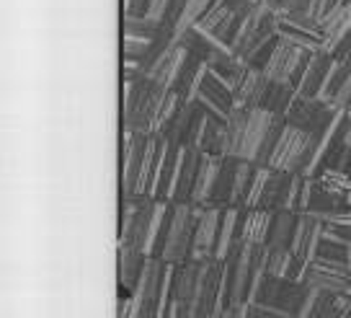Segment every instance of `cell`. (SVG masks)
Here are the masks:
<instances>
[{
	"label": "cell",
	"mask_w": 351,
	"mask_h": 318,
	"mask_svg": "<svg viewBox=\"0 0 351 318\" xmlns=\"http://www.w3.org/2000/svg\"><path fill=\"white\" fill-rule=\"evenodd\" d=\"M285 117L271 111L235 106L228 117V158H241L256 166H269L276 140L285 130Z\"/></svg>",
	"instance_id": "6da1fadb"
},
{
	"label": "cell",
	"mask_w": 351,
	"mask_h": 318,
	"mask_svg": "<svg viewBox=\"0 0 351 318\" xmlns=\"http://www.w3.org/2000/svg\"><path fill=\"white\" fill-rule=\"evenodd\" d=\"M168 96L147 78H124L121 86V132L155 135L160 104Z\"/></svg>",
	"instance_id": "7a4b0ae2"
},
{
	"label": "cell",
	"mask_w": 351,
	"mask_h": 318,
	"mask_svg": "<svg viewBox=\"0 0 351 318\" xmlns=\"http://www.w3.org/2000/svg\"><path fill=\"white\" fill-rule=\"evenodd\" d=\"M202 207L197 205H171V215L165 223L163 241L158 249V256L165 264H184L191 256V241L197 231V220Z\"/></svg>",
	"instance_id": "3957f363"
},
{
	"label": "cell",
	"mask_w": 351,
	"mask_h": 318,
	"mask_svg": "<svg viewBox=\"0 0 351 318\" xmlns=\"http://www.w3.org/2000/svg\"><path fill=\"white\" fill-rule=\"evenodd\" d=\"M320 135L297 130L292 124H285V130L276 140V148L269 158V168L274 171H287V174H302L305 176L307 166L315 155Z\"/></svg>",
	"instance_id": "277c9868"
},
{
	"label": "cell",
	"mask_w": 351,
	"mask_h": 318,
	"mask_svg": "<svg viewBox=\"0 0 351 318\" xmlns=\"http://www.w3.org/2000/svg\"><path fill=\"white\" fill-rule=\"evenodd\" d=\"M323 231L326 223L313 215V212H300L295 225V238H292V272L289 280L302 282L307 266L318 259L320 243H323Z\"/></svg>",
	"instance_id": "5b68a950"
},
{
	"label": "cell",
	"mask_w": 351,
	"mask_h": 318,
	"mask_svg": "<svg viewBox=\"0 0 351 318\" xmlns=\"http://www.w3.org/2000/svg\"><path fill=\"white\" fill-rule=\"evenodd\" d=\"M256 3H258V0H215L212 8L204 13V19L197 23V29L212 34L217 42L230 47L238 29L243 26L245 16L253 11Z\"/></svg>",
	"instance_id": "8992f818"
},
{
	"label": "cell",
	"mask_w": 351,
	"mask_h": 318,
	"mask_svg": "<svg viewBox=\"0 0 351 318\" xmlns=\"http://www.w3.org/2000/svg\"><path fill=\"white\" fill-rule=\"evenodd\" d=\"M307 295H310V287L305 282H297L289 277H266L256 303L271 308L285 318H297L305 306Z\"/></svg>",
	"instance_id": "52a82bcc"
},
{
	"label": "cell",
	"mask_w": 351,
	"mask_h": 318,
	"mask_svg": "<svg viewBox=\"0 0 351 318\" xmlns=\"http://www.w3.org/2000/svg\"><path fill=\"white\" fill-rule=\"evenodd\" d=\"M302 282L307 287H315V290H326V293H333V295L351 297V266L346 262H339V259L318 256L315 262L307 266Z\"/></svg>",
	"instance_id": "ba28073f"
},
{
	"label": "cell",
	"mask_w": 351,
	"mask_h": 318,
	"mask_svg": "<svg viewBox=\"0 0 351 318\" xmlns=\"http://www.w3.org/2000/svg\"><path fill=\"white\" fill-rule=\"evenodd\" d=\"M153 135H134V132H121V197H134L137 194V181L145 166V155L150 148Z\"/></svg>",
	"instance_id": "9c48e42d"
},
{
	"label": "cell",
	"mask_w": 351,
	"mask_h": 318,
	"mask_svg": "<svg viewBox=\"0 0 351 318\" xmlns=\"http://www.w3.org/2000/svg\"><path fill=\"white\" fill-rule=\"evenodd\" d=\"M339 111L330 106L328 101H320V99H302L297 96L295 104L289 106L287 111L285 122L292 124L297 130H305L313 132V135H323V132L330 127V122L336 120Z\"/></svg>",
	"instance_id": "30bf717a"
},
{
	"label": "cell",
	"mask_w": 351,
	"mask_h": 318,
	"mask_svg": "<svg viewBox=\"0 0 351 318\" xmlns=\"http://www.w3.org/2000/svg\"><path fill=\"white\" fill-rule=\"evenodd\" d=\"M307 55H310V52L300 49L297 44L279 39L261 73L266 76L269 83H292V86H295V80H297V76H300L302 65H305Z\"/></svg>",
	"instance_id": "8fae6325"
},
{
	"label": "cell",
	"mask_w": 351,
	"mask_h": 318,
	"mask_svg": "<svg viewBox=\"0 0 351 318\" xmlns=\"http://www.w3.org/2000/svg\"><path fill=\"white\" fill-rule=\"evenodd\" d=\"M165 266L168 264L160 256H147V264L143 269V277L134 287V300L140 303V313L143 318H158V306H160V295H163V280Z\"/></svg>",
	"instance_id": "7c38bea8"
},
{
	"label": "cell",
	"mask_w": 351,
	"mask_h": 318,
	"mask_svg": "<svg viewBox=\"0 0 351 318\" xmlns=\"http://www.w3.org/2000/svg\"><path fill=\"white\" fill-rule=\"evenodd\" d=\"M202 155L204 153L197 150V148H184V145H181L178 166H176L173 181H171V189H168L165 202H171V205H191V194H194V184H197Z\"/></svg>",
	"instance_id": "4fadbf2b"
},
{
	"label": "cell",
	"mask_w": 351,
	"mask_h": 318,
	"mask_svg": "<svg viewBox=\"0 0 351 318\" xmlns=\"http://www.w3.org/2000/svg\"><path fill=\"white\" fill-rule=\"evenodd\" d=\"M251 259L253 246L248 243H235L230 256L225 259L228 264V275H230V290H228V308L245 306L248 300V285H251Z\"/></svg>",
	"instance_id": "5bb4252c"
},
{
	"label": "cell",
	"mask_w": 351,
	"mask_h": 318,
	"mask_svg": "<svg viewBox=\"0 0 351 318\" xmlns=\"http://www.w3.org/2000/svg\"><path fill=\"white\" fill-rule=\"evenodd\" d=\"M222 225V207H202L197 220V231L191 241V262H212L217 251V236Z\"/></svg>",
	"instance_id": "9a60e30c"
},
{
	"label": "cell",
	"mask_w": 351,
	"mask_h": 318,
	"mask_svg": "<svg viewBox=\"0 0 351 318\" xmlns=\"http://www.w3.org/2000/svg\"><path fill=\"white\" fill-rule=\"evenodd\" d=\"M330 63H333V55L326 52V49L307 55L305 65H302V70H300V76L295 80L297 96H302V99H318L320 88H323L326 76H328Z\"/></svg>",
	"instance_id": "2e32d148"
},
{
	"label": "cell",
	"mask_w": 351,
	"mask_h": 318,
	"mask_svg": "<svg viewBox=\"0 0 351 318\" xmlns=\"http://www.w3.org/2000/svg\"><path fill=\"white\" fill-rule=\"evenodd\" d=\"M178 39H181V44L186 47L189 52H194V55H197L202 63H207L209 67H215V65H219V63H225V60L235 57L228 44L217 42L212 34L202 32V29H197V26L189 29V32H184Z\"/></svg>",
	"instance_id": "e0dca14e"
},
{
	"label": "cell",
	"mask_w": 351,
	"mask_h": 318,
	"mask_svg": "<svg viewBox=\"0 0 351 318\" xmlns=\"http://www.w3.org/2000/svg\"><path fill=\"white\" fill-rule=\"evenodd\" d=\"M351 316V297L333 295L326 290L310 287L305 306L297 318H349Z\"/></svg>",
	"instance_id": "ac0fdd59"
},
{
	"label": "cell",
	"mask_w": 351,
	"mask_h": 318,
	"mask_svg": "<svg viewBox=\"0 0 351 318\" xmlns=\"http://www.w3.org/2000/svg\"><path fill=\"white\" fill-rule=\"evenodd\" d=\"M197 101L209 111V114H215L219 120H228L230 111L235 109V93H232L230 88L225 86L212 70H207V76L202 80Z\"/></svg>",
	"instance_id": "d6986e66"
},
{
	"label": "cell",
	"mask_w": 351,
	"mask_h": 318,
	"mask_svg": "<svg viewBox=\"0 0 351 318\" xmlns=\"http://www.w3.org/2000/svg\"><path fill=\"white\" fill-rule=\"evenodd\" d=\"M145 264H147V256L140 249L127 246V243H117V280H119L121 295L134 293V287L143 277Z\"/></svg>",
	"instance_id": "ffe728a7"
},
{
	"label": "cell",
	"mask_w": 351,
	"mask_h": 318,
	"mask_svg": "<svg viewBox=\"0 0 351 318\" xmlns=\"http://www.w3.org/2000/svg\"><path fill=\"white\" fill-rule=\"evenodd\" d=\"M222 166H225V158H219V155H207V153L202 155L197 184H194V194H191V205L204 207L209 199H212V192H215L217 179H219V174H222Z\"/></svg>",
	"instance_id": "44dd1931"
},
{
	"label": "cell",
	"mask_w": 351,
	"mask_h": 318,
	"mask_svg": "<svg viewBox=\"0 0 351 318\" xmlns=\"http://www.w3.org/2000/svg\"><path fill=\"white\" fill-rule=\"evenodd\" d=\"M202 264L204 262H184L176 266L173 272V300L181 306H191L199 290V280H202Z\"/></svg>",
	"instance_id": "7402d4cb"
},
{
	"label": "cell",
	"mask_w": 351,
	"mask_h": 318,
	"mask_svg": "<svg viewBox=\"0 0 351 318\" xmlns=\"http://www.w3.org/2000/svg\"><path fill=\"white\" fill-rule=\"evenodd\" d=\"M292 176L287 171H274L266 179V187H263V194L258 199V207L256 209H266V212H279V209H287V197H289V187H292Z\"/></svg>",
	"instance_id": "603a6c76"
},
{
	"label": "cell",
	"mask_w": 351,
	"mask_h": 318,
	"mask_svg": "<svg viewBox=\"0 0 351 318\" xmlns=\"http://www.w3.org/2000/svg\"><path fill=\"white\" fill-rule=\"evenodd\" d=\"M243 207H225L222 209V225H219V236H217V251H215V259L217 262H225L230 251L235 249V243L241 241V223H243Z\"/></svg>",
	"instance_id": "cb8c5ba5"
},
{
	"label": "cell",
	"mask_w": 351,
	"mask_h": 318,
	"mask_svg": "<svg viewBox=\"0 0 351 318\" xmlns=\"http://www.w3.org/2000/svg\"><path fill=\"white\" fill-rule=\"evenodd\" d=\"M271 220L274 212H266V209H245L243 212L241 223V243L248 246H266L269 231H271Z\"/></svg>",
	"instance_id": "d4e9b609"
},
{
	"label": "cell",
	"mask_w": 351,
	"mask_h": 318,
	"mask_svg": "<svg viewBox=\"0 0 351 318\" xmlns=\"http://www.w3.org/2000/svg\"><path fill=\"white\" fill-rule=\"evenodd\" d=\"M297 215L300 212H292V209H279V212H274L271 231H269V238H266V249L269 251H292Z\"/></svg>",
	"instance_id": "484cf974"
},
{
	"label": "cell",
	"mask_w": 351,
	"mask_h": 318,
	"mask_svg": "<svg viewBox=\"0 0 351 318\" xmlns=\"http://www.w3.org/2000/svg\"><path fill=\"white\" fill-rule=\"evenodd\" d=\"M199 150L207 155L228 158V120H219V117L207 111V122H204V130H202Z\"/></svg>",
	"instance_id": "4316f807"
},
{
	"label": "cell",
	"mask_w": 351,
	"mask_h": 318,
	"mask_svg": "<svg viewBox=\"0 0 351 318\" xmlns=\"http://www.w3.org/2000/svg\"><path fill=\"white\" fill-rule=\"evenodd\" d=\"M266 88H269L266 76H263L261 70H253L251 67L245 80H243V86L235 93V106H241V109H256V106H261L263 96H266Z\"/></svg>",
	"instance_id": "83f0119b"
},
{
	"label": "cell",
	"mask_w": 351,
	"mask_h": 318,
	"mask_svg": "<svg viewBox=\"0 0 351 318\" xmlns=\"http://www.w3.org/2000/svg\"><path fill=\"white\" fill-rule=\"evenodd\" d=\"M197 109H199V101H184V104L178 106L176 117L171 120V124H168V127L160 132V137H163L165 143L178 145V148L184 145V137H186L189 124H191V120H194Z\"/></svg>",
	"instance_id": "f1b7e54d"
},
{
	"label": "cell",
	"mask_w": 351,
	"mask_h": 318,
	"mask_svg": "<svg viewBox=\"0 0 351 318\" xmlns=\"http://www.w3.org/2000/svg\"><path fill=\"white\" fill-rule=\"evenodd\" d=\"M253 171H256V163H248V161H241V158H235L230 207H243V205H245V197H248V187H251Z\"/></svg>",
	"instance_id": "f546056e"
},
{
	"label": "cell",
	"mask_w": 351,
	"mask_h": 318,
	"mask_svg": "<svg viewBox=\"0 0 351 318\" xmlns=\"http://www.w3.org/2000/svg\"><path fill=\"white\" fill-rule=\"evenodd\" d=\"M209 70H212L225 86L230 88L232 93H238V88L243 86V80H245V76H248L251 67L245 65L243 60H238V57H230V60H225V63H219V65L209 67Z\"/></svg>",
	"instance_id": "4dcf8cb0"
},
{
	"label": "cell",
	"mask_w": 351,
	"mask_h": 318,
	"mask_svg": "<svg viewBox=\"0 0 351 318\" xmlns=\"http://www.w3.org/2000/svg\"><path fill=\"white\" fill-rule=\"evenodd\" d=\"M158 150H160V135H153V137H150L147 155H145V166H143V171H140L137 194H134V197H147L150 184H153V176H155V163H158Z\"/></svg>",
	"instance_id": "1f68e13d"
},
{
	"label": "cell",
	"mask_w": 351,
	"mask_h": 318,
	"mask_svg": "<svg viewBox=\"0 0 351 318\" xmlns=\"http://www.w3.org/2000/svg\"><path fill=\"white\" fill-rule=\"evenodd\" d=\"M212 3H215V0H189L184 13H181V19L176 23V36H181L184 32L194 29V26L204 19V13L212 8Z\"/></svg>",
	"instance_id": "d6a6232c"
},
{
	"label": "cell",
	"mask_w": 351,
	"mask_h": 318,
	"mask_svg": "<svg viewBox=\"0 0 351 318\" xmlns=\"http://www.w3.org/2000/svg\"><path fill=\"white\" fill-rule=\"evenodd\" d=\"M271 174V168L269 166H256V171H253V179H251V187H248V197H245V205L243 209H256L258 207V199L263 194V187H266V179Z\"/></svg>",
	"instance_id": "836d02e7"
},
{
	"label": "cell",
	"mask_w": 351,
	"mask_h": 318,
	"mask_svg": "<svg viewBox=\"0 0 351 318\" xmlns=\"http://www.w3.org/2000/svg\"><path fill=\"white\" fill-rule=\"evenodd\" d=\"M184 104V99L176 93V91H171L168 96L163 99V104H160V111H158V122H155V135H160V132L171 124V120L176 117V111H178V106Z\"/></svg>",
	"instance_id": "e575fe53"
},
{
	"label": "cell",
	"mask_w": 351,
	"mask_h": 318,
	"mask_svg": "<svg viewBox=\"0 0 351 318\" xmlns=\"http://www.w3.org/2000/svg\"><path fill=\"white\" fill-rule=\"evenodd\" d=\"M313 0H279L276 13H310Z\"/></svg>",
	"instance_id": "d590c367"
},
{
	"label": "cell",
	"mask_w": 351,
	"mask_h": 318,
	"mask_svg": "<svg viewBox=\"0 0 351 318\" xmlns=\"http://www.w3.org/2000/svg\"><path fill=\"white\" fill-rule=\"evenodd\" d=\"M173 0H150V8H147V19L163 23L165 26V16H168V8H171Z\"/></svg>",
	"instance_id": "8d00e7d4"
},
{
	"label": "cell",
	"mask_w": 351,
	"mask_h": 318,
	"mask_svg": "<svg viewBox=\"0 0 351 318\" xmlns=\"http://www.w3.org/2000/svg\"><path fill=\"white\" fill-rule=\"evenodd\" d=\"M186 3H189V0H173V3H171L168 16H165V29H171V32L176 34V23H178L181 13H184V8H186Z\"/></svg>",
	"instance_id": "74e56055"
},
{
	"label": "cell",
	"mask_w": 351,
	"mask_h": 318,
	"mask_svg": "<svg viewBox=\"0 0 351 318\" xmlns=\"http://www.w3.org/2000/svg\"><path fill=\"white\" fill-rule=\"evenodd\" d=\"M245 318H285V316H279L276 310H271V308H266V306H258V303H253V306L245 303Z\"/></svg>",
	"instance_id": "f35d334b"
},
{
	"label": "cell",
	"mask_w": 351,
	"mask_h": 318,
	"mask_svg": "<svg viewBox=\"0 0 351 318\" xmlns=\"http://www.w3.org/2000/svg\"><path fill=\"white\" fill-rule=\"evenodd\" d=\"M150 0H124V16H147Z\"/></svg>",
	"instance_id": "ab89813d"
},
{
	"label": "cell",
	"mask_w": 351,
	"mask_h": 318,
	"mask_svg": "<svg viewBox=\"0 0 351 318\" xmlns=\"http://www.w3.org/2000/svg\"><path fill=\"white\" fill-rule=\"evenodd\" d=\"M349 318H351V316H349Z\"/></svg>",
	"instance_id": "60d3db41"
}]
</instances>
